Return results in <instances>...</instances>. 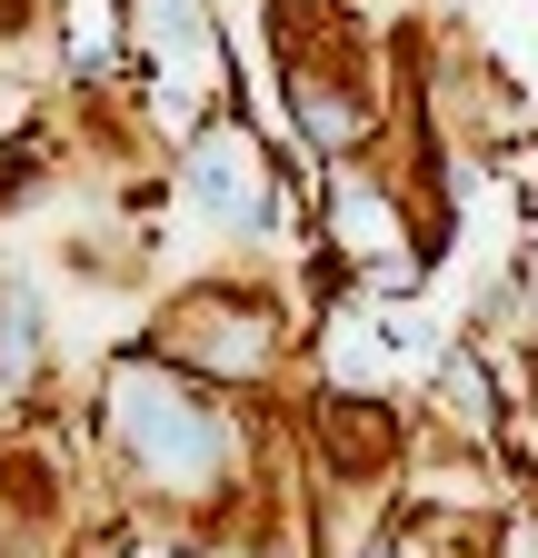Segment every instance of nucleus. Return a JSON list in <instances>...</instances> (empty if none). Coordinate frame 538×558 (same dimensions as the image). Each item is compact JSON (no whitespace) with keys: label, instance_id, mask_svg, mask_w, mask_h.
Returning <instances> with one entry per match:
<instances>
[{"label":"nucleus","instance_id":"1","mask_svg":"<svg viewBox=\"0 0 538 558\" xmlns=\"http://www.w3.org/2000/svg\"><path fill=\"white\" fill-rule=\"evenodd\" d=\"M120 439L140 449L160 478H210V469H220V449H230L220 418L199 409L189 389L150 379V369H130V379H120Z\"/></svg>","mask_w":538,"mask_h":558},{"label":"nucleus","instance_id":"2","mask_svg":"<svg viewBox=\"0 0 538 558\" xmlns=\"http://www.w3.org/2000/svg\"><path fill=\"white\" fill-rule=\"evenodd\" d=\"M199 199L210 209H249L259 199V170H249L240 140H210V150H199Z\"/></svg>","mask_w":538,"mask_h":558}]
</instances>
